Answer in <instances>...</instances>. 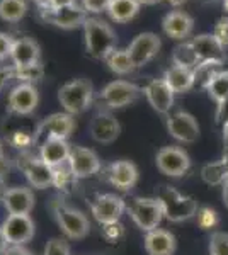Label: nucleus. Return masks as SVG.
Listing matches in <instances>:
<instances>
[{
	"instance_id": "obj_1",
	"label": "nucleus",
	"mask_w": 228,
	"mask_h": 255,
	"mask_svg": "<svg viewBox=\"0 0 228 255\" xmlns=\"http://www.w3.org/2000/svg\"><path fill=\"white\" fill-rule=\"evenodd\" d=\"M85 49L92 58L106 60L116 49V32L107 22L89 17L84 24Z\"/></svg>"
},
{
	"instance_id": "obj_2",
	"label": "nucleus",
	"mask_w": 228,
	"mask_h": 255,
	"mask_svg": "<svg viewBox=\"0 0 228 255\" xmlns=\"http://www.w3.org/2000/svg\"><path fill=\"white\" fill-rule=\"evenodd\" d=\"M157 199L162 204L164 218L171 223H182L191 220L198 213V201L191 196H182L177 189L171 186H160L157 191Z\"/></svg>"
},
{
	"instance_id": "obj_3",
	"label": "nucleus",
	"mask_w": 228,
	"mask_h": 255,
	"mask_svg": "<svg viewBox=\"0 0 228 255\" xmlns=\"http://www.w3.org/2000/svg\"><path fill=\"white\" fill-rule=\"evenodd\" d=\"M58 101L63 106L65 113L72 114V116L85 113L94 102L92 84L84 79L67 82L58 90Z\"/></svg>"
},
{
	"instance_id": "obj_4",
	"label": "nucleus",
	"mask_w": 228,
	"mask_h": 255,
	"mask_svg": "<svg viewBox=\"0 0 228 255\" xmlns=\"http://www.w3.org/2000/svg\"><path fill=\"white\" fill-rule=\"evenodd\" d=\"M51 211L55 215V220L61 232L72 240H82L89 235L90 223L80 209L70 206L67 203H61L60 199H55L51 203Z\"/></svg>"
},
{
	"instance_id": "obj_5",
	"label": "nucleus",
	"mask_w": 228,
	"mask_h": 255,
	"mask_svg": "<svg viewBox=\"0 0 228 255\" xmlns=\"http://www.w3.org/2000/svg\"><path fill=\"white\" fill-rule=\"evenodd\" d=\"M143 94V90L138 85L131 84L128 80H114L109 82L104 89L99 92L95 102L99 104L101 111L107 109H121L126 106L135 104Z\"/></svg>"
},
{
	"instance_id": "obj_6",
	"label": "nucleus",
	"mask_w": 228,
	"mask_h": 255,
	"mask_svg": "<svg viewBox=\"0 0 228 255\" xmlns=\"http://www.w3.org/2000/svg\"><path fill=\"white\" fill-rule=\"evenodd\" d=\"M126 211L145 233L159 228L160 221L164 220L162 204L157 197H131L126 201Z\"/></svg>"
},
{
	"instance_id": "obj_7",
	"label": "nucleus",
	"mask_w": 228,
	"mask_h": 255,
	"mask_svg": "<svg viewBox=\"0 0 228 255\" xmlns=\"http://www.w3.org/2000/svg\"><path fill=\"white\" fill-rule=\"evenodd\" d=\"M75 128V119L68 113H55L44 118L34 131V145H41L48 138L67 139Z\"/></svg>"
},
{
	"instance_id": "obj_8",
	"label": "nucleus",
	"mask_w": 228,
	"mask_h": 255,
	"mask_svg": "<svg viewBox=\"0 0 228 255\" xmlns=\"http://www.w3.org/2000/svg\"><path fill=\"white\" fill-rule=\"evenodd\" d=\"M17 165L26 175L27 182L34 189H44L53 186V167H49L41 157L29 155L26 151L17 157Z\"/></svg>"
},
{
	"instance_id": "obj_9",
	"label": "nucleus",
	"mask_w": 228,
	"mask_h": 255,
	"mask_svg": "<svg viewBox=\"0 0 228 255\" xmlns=\"http://www.w3.org/2000/svg\"><path fill=\"white\" fill-rule=\"evenodd\" d=\"M157 167L162 174L169 177H182L189 172L191 158L179 146H164L157 151Z\"/></svg>"
},
{
	"instance_id": "obj_10",
	"label": "nucleus",
	"mask_w": 228,
	"mask_h": 255,
	"mask_svg": "<svg viewBox=\"0 0 228 255\" xmlns=\"http://www.w3.org/2000/svg\"><path fill=\"white\" fill-rule=\"evenodd\" d=\"M87 12L84 7L80 5H70V7H63V9L53 10L46 7V9H39V17L48 24H53L56 27H61V29H75V27H84L87 17Z\"/></svg>"
},
{
	"instance_id": "obj_11",
	"label": "nucleus",
	"mask_w": 228,
	"mask_h": 255,
	"mask_svg": "<svg viewBox=\"0 0 228 255\" xmlns=\"http://www.w3.org/2000/svg\"><path fill=\"white\" fill-rule=\"evenodd\" d=\"M162 48V41L155 32H142L128 46V55L136 68H142L159 55Z\"/></svg>"
},
{
	"instance_id": "obj_12",
	"label": "nucleus",
	"mask_w": 228,
	"mask_h": 255,
	"mask_svg": "<svg viewBox=\"0 0 228 255\" xmlns=\"http://www.w3.org/2000/svg\"><path fill=\"white\" fill-rule=\"evenodd\" d=\"M124 209H126V201L116 194H99L90 203V213L99 225L119 221Z\"/></svg>"
},
{
	"instance_id": "obj_13",
	"label": "nucleus",
	"mask_w": 228,
	"mask_h": 255,
	"mask_svg": "<svg viewBox=\"0 0 228 255\" xmlns=\"http://www.w3.org/2000/svg\"><path fill=\"white\" fill-rule=\"evenodd\" d=\"M165 125H167L169 134L181 143H194L200 138V125L196 118L186 111H177L171 114Z\"/></svg>"
},
{
	"instance_id": "obj_14",
	"label": "nucleus",
	"mask_w": 228,
	"mask_h": 255,
	"mask_svg": "<svg viewBox=\"0 0 228 255\" xmlns=\"http://www.w3.org/2000/svg\"><path fill=\"white\" fill-rule=\"evenodd\" d=\"M2 232L9 245L22 247L34 237V221L29 215H9L2 223Z\"/></svg>"
},
{
	"instance_id": "obj_15",
	"label": "nucleus",
	"mask_w": 228,
	"mask_h": 255,
	"mask_svg": "<svg viewBox=\"0 0 228 255\" xmlns=\"http://www.w3.org/2000/svg\"><path fill=\"white\" fill-rule=\"evenodd\" d=\"M68 167L77 179L92 177L95 174H99L102 168L97 153L85 146H73L72 148L70 158H68Z\"/></svg>"
},
{
	"instance_id": "obj_16",
	"label": "nucleus",
	"mask_w": 228,
	"mask_h": 255,
	"mask_svg": "<svg viewBox=\"0 0 228 255\" xmlns=\"http://www.w3.org/2000/svg\"><path fill=\"white\" fill-rule=\"evenodd\" d=\"M39 102L38 89L31 84H19L10 90L9 99H7V106L9 111L17 116H29L34 113Z\"/></svg>"
},
{
	"instance_id": "obj_17",
	"label": "nucleus",
	"mask_w": 228,
	"mask_h": 255,
	"mask_svg": "<svg viewBox=\"0 0 228 255\" xmlns=\"http://www.w3.org/2000/svg\"><path fill=\"white\" fill-rule=\"evenodd\" d=\"M104 177L118 191H131L138 182V168L130 160H118L106 167Z\"/></svg>"
},
{
	"instance_id": "obj_18",
	"label": "nucleus",
	"mask_w": 228,
	"mask_h": 255,
	"mask_svg": "<svg viewBox=\"0 0 228 255\" xmlns=\"http://www.w3.org/2000/svg\"><path fill=\"white\" fill-rule=\"evenodd\" d=\"M90 136L94 141L107 145V143L116 141V138L121 133V125L109 111H99L97 114L92 118L89 126Z\"/></svg>"
},
{
	"instance_id": "obj_19",
	"label": "nucleus",
	"mask_w": 228,
	"mask_h": 255,
	"mask_svg": "<svg viewBox=\"0 0 228 255\" xmlns=\"http://www.w3.org/2000/svg\"><path fill=\"white\" fill-rule=\"evenodd\" d=\"M143 96L147 97L148 104L152 106L153 111H157L159 114H169L174 106V96L172 89L167 85V82L164 79H155L150 80L143 87Z\"/></svg>"
},
{
	"instance_id": "obj_20",
	"label": "nucleus",
	"mask_w": 228,
	"mask_h": 255,
	"mask_svg": "<svg viewBox=\"0 0 228 255\" xmlns=\"http://www.w3.org/2000/svg\"><path fill=\"white\" fill-rule=\"evenodd\" d=\"M162 29L171 39L186 41L193 34L194 19L186 10H171L162 20Z\"/></svg>"
},
{
	"instance_id": "obj_21",
	"label": "nucleus",
	"mask_w": 228,
	"mask_h": 255,
	"mask_svg": "<svg viewBox=\"0 0 228 255\" xmlns=\"http://www.w3.org/2000/svg\"><path fill=\"white\" fill-rule=\"evenodd\" d=\"M194 51L200 61H215V63H225L227 51L225 46L220 43L215 34H198L191 39Z\"/></svg>"
},
{
	"instance_id": "obj_22",
	"label": "nucleus",
	"mask_w": 228,
	"mask_h": 255,
	"mask_svg": "<svg viewBox=\"0 0 228 255\" xmlns=\"http://www.w3.org/2000/svg\"><path fill=\"white\" fill-rule=\"evenodd\" d=\"M2 203L9 215H29L34 208V194L29 187H10L2 194Z\"/></svg>"
},
{
	"instance_id": "obj_23",
	"label": "nucleus",
	"mask_w": 228,
	"mask_h": 255,
	"mask_svg": "<svg viewBox=\"0 0 228 255\" xmlns=\"http://www.w3.org/2000/svg\"><path fill=\"white\" fill-rule=\"evenodd\" d=\"M70 151H72V146L68 145L67 139L61 138H48L46 141H43L39 145L41 160H44L53 168L68 163Z\"/></svg>"
},
{
	"instance_id": "obj_24",
	"label": "nucleus",
	"mask_w": 228,
	"mask_h": 255,
	"mask_svg": "<svg viewBox=\"0 0 228 255\" xmlns=\"http://www.w3.org/2000/svg\"><path fill=\"white\" fill-rule=\"evenodd\" d=\"M145 250L148 255H174L176 237L164 228H155L145 235Z\"/></svg>"
},
{
	"instance_id": "obj_25",
	"label": "nucleus",
	"mask_w": 228,
	"mask_h": 255,
	"mask_svg": "<svg viewBox=\"0 0 228 255\" xmlns=\"http://www.w3.org/2000/svg\"><path fill=\"white\" fill-rule=\"evenodd\" d=\"M39 44L31 38L14 39L10 49V60L14 67H24V65L38 63L39 61Z\"/></svg>"
},
{
	"instance_id": "obj_26",
	"label": "nucleus",
	"mask_w": 228,
	"mask_h": 255,
	"mask_svg": "<svg viewBox=\"0 0 228 255\" xmlns=\"http://www.w3.org/2000/svg\"><path fill=\"white\" fill-rule=\"evenodd\" d=\"M167 85L172 89L174 94H186L193 87H196V79H194V70L177 67L172 65L171 68L165 70L164 77H162Z\"/></svg>"
},
{
	"instance_id": "obj_27",
	"label": "nucleus",
	"mask_w": 228,
	"mask_h": 255,
	"mask_svg": "<svg viewBox=\"0 0 228 255\" xmlns=\"http://www.w3.org/2000/svg\"><path fill=\"white\" fill-rule=\"evenodd\" d=\"M140 0H111L109 5H107V15L111 17V20L118 24L130 22L140 12Z\"/></svg>"
},
{
	"instance_id": "obj_28",
	"label": "nucleus",
	"mask_w": 228,
	"mask_h": 255,
	"mask_svg": "<svg viewBox=\"0 0 228 255\" xmlns=\"http://www.w3.org/2000/svg\"><path fill=\"white\" fill-rule=\"evenodd\" d=\"M172 65L191 68V70H194L198 65H200V58H198V55H196V51H194L191 41H184V43L177 44V46L174 48Z\"/></svg>"
},
{
	"instance_id": "obj_29",
	"label": "nucleus",
	"mask_w": 228,
	"mask_h": 255,
	"mask_svg": "<svg viewBox=\"0 0 228 255\" xmlns=\"http://www.w3.org/2000/svg\"><path fill=\"white\" fill-rule=\"evenodd\" d=\"M104 61L111 72L116 73V75H128V73H131L136 68L130 58V55H128V49H114Z\"/></svg>"
},
{
	"instance_id": "obj_30",
	"label": "nucleus",
	"mask_w": 228,
	"mask_h": 255,
	"mask_svg": "<svg viewBox=\"0 0 228 255\" xmlns=\"http://www.w3.org/2000/svg\"><path fill=\"white\" fill-rule=\"evenodd\" d=\"M26 12V0H0V19L5 22H19Z\"/></svg>"
},
{
	"instance_id": "obj_31",
	"label": "nucleus",
	"mask_w": 228,
	"mask_h": 255,
	"mask_svg": "<svg viewBox=\"0 0 228 255\" xmlns=\"http://www.w3.org/2000/svg\"><path fill=\"white\" fill-rule=\"evenodd\" d=\"M201 179L203 182H206L208 186H223L228 179V172L223 162H211L203 165L201 168Z\"/></svg>"
},
{
	"instance_id": "obj_32",
	"label": "nucleus",
	"mask_w": 228,
	"mask_h": 255,
	"mask_svg": "<svg viewBox=\"0 0 228 255\" xmlns=\"http://www.w3.org/2000/svg\"><path fill=\"white\" fill-rule=\"evenodd\" d=\"M205 90L217 104L220 101H223L225 97H228V70L218 72L217 75L210 80V84L206 85Z\"/></svg>"
},
{
	"instance_id": "obj_33",
	"label": "nucleus",
	"mask_w": 228,
	"mask_h": 255,
	"mask_svg": "<svg viewBox=\"0 0 228 255\" xmlns=\"http://www.w3.org/2000/svg\"><path fill=\"white\" fill-rule=\"evenodd\" d=\"M44 75V68L39 63H31V65H24V67H14V79L19 80V84H36L43 79Z\"/></svg>"
},
{
	"instance_id": "obj_34",
	"label": "nucleus",
	"mask_w": 228,
	"mask_h": 255,
	"mask_svg": "<svg viewBox=\"0 0 228 255\" xmlns=\"http://www.w3.org/2000/svg\"><path fill=\"white\" fill-rule=\"evenodd\" d=\"M222 65L223 63H215V61H200V65L194 68V79H196L198 87L205 89L210 84V80L223 70Z\"/></svg>"
},
{
	"instance_id": "obj_35",
	"label": "nucleus",
	"mask_w": 228,
	"mask_h": 255,
	"mask_svg": "<svg viewBox=\"0 0 228 255\" xmlns=\"http://www.w3.org/2000/svg\"><path fill=\"white\" fill-rule=\"evenodd\" d=\"M75 180H77V177L70 170L68 163L53 168V186H55L58 191L68 192L73 184H75Z\"/></svg>"
},
{
	"instance_id": "obj_36",
	"label": "nucleus",
	"mask_w": 228,
	"mask_h": 255,
	"mask_svg": "<svg viewBox=\"0 0 228 255\" xmlns=\"http://www.w3.org/2000/svg\"><path fill=\"white\" fill-rule=\"evenodd\" d=\"M196 221L198 226L205 232H217L218 225H220V215L217 213V209L210 208V206H203L198 209L196 213Z\"/></svg>"
},
{
	"instance_id": "obj_37",
	"label": "nucleus",
	"mask_w": 228,
	"mask_h": 255,
	"mask_svg": "<svg viewBox=\"0 0 228 255\" xmlns=\"http://www.w3.org/2000/svg\"><path fill=\"white\" fill-rule=\"evenodd\" d=\"M210 255H228V233L225 232L211 233Z\"/></svg>"
},
{
	"instance_id": "obj_38",
	"label": "nucleus",
	"mask_w": 228,
	"mask_h": 255,
	"mask_svg": "<svg viewBox=\"0 0 228 255\" xmlns=\"http://www.w3.org/2000/svg\"><path fill=\"white\" fill-rule=\"evenodd\" d=\"M7 141L10 143L14 148H17L20 151H26L27 148L34 146V134L27 133V131H14Z\"/></svg>"
},
{
	"instance_id": "obj_39",
	"label": "nucleus",
	"mask_w": 228,
	"mask_h": 255,
	"mask_svg": "<svg viewBox=\"0 0 228 255\" xmlns=\"http://www.w3.org/2000/svg\"><path fill=\"white\" fill-rule=\"evenodd\" d=\"M101 233L104 237L106 242L109 244H118L119 240L124 237V226L121 221H116V223H107V225H101Z\"/></svg>"
},
{
	"instance_id": "obj_40",
	"label": "nucleus",
	"mask_w": 228,
	"mask_h": 255,
	"mask_svg": "<svg viewBox=\"0 0 228 255\" xmlns=\"http://www.w3.org/2000/svg\"><path fill=\"white\" fill-rule=\"evenodd\" d=\"M44 255H70L68 244L61 238H51L44 247Z\"/></svg>"
},
{
	"instance_id": "obj_41",
	"label": "nucleus",
	"mask_w": 228,
	"mask_h": 255,
	"mask_svg": "<svg viewBox=\"0 0 228 255\" xmlns=\"http://www.w3.org/2000/svg\"><path fill=\"white\" fill-rule=\"evenodd\" d=\"M213 34L220 39V43H222L223 46L228 48V15H223V17L218 20L217 26H215Z\"/></svg>"
},
{
	"instance_id": "obj_42",
	"label": "nucleus",
	"mask_w": 228,
	"mask_h": 255,
	"mask_svg": "<svg viewBox=\"0 0 228 255\" xmlns=\"http://www.w3.org/2000/svg\"><path fill=\"white\" fill-rule=\"evenodd\" d=\"M111 0H82V7L87 12H92V14H99L102 10H107Z\"/></svg>"
},
{
	"instance_id": "obj_43",
	"label": "nucleus",
	"mask_w": 228,
	"mask_h": 255,
	"mask_svg": "<svg viewBox=\"0 0 228 255\" xmlns=\"http://www.w3.org/2000/svg\"><path fill=\"white\" fill-rule=\"evenodd\" d=\"M12 44H14V38L10 34H5V32H0V61L5 60L7 56L10 58Z\"/></svg>"
},
{
	"instance_id": "obj_44",
	"label": "nucleus",
	"mask_w": 228,
	"mask_h": 255,
	"mask_svg": "<svg viewBox=\"0 0 228 255\" xmlns=\"http://www.w3.org/2000/svg\"><path fill=\"white\" fill-rule=\"evenodd\" d=\"M215 121L217 125H225L228 123V97H225L223 101H220L217 104V113H215Z\"/></svg>"
},
{
	"instance_id": "obj_45",
	"label": "nucleus",
	"mask_w": 228,
	"mask_h": 255,
	"mask_svg": "<svg viewBox=\"0 0 228 255\" xmlns=\"http://www.w3.org/2000/svg\"><path fill=\"white\" fill-rule=\"evenodd\" d=\"M12 79H14V67H0V92H3Z\"/></svg>"
},
{
	"instance_id": "obj_46",
	"label": "nucleus",
	"mask_w": 228,
	"mask_h": 255,
	"mask_svg": "<svg viewBox=\"0 0 228 255\" xmlns=\"http://www.w3.org/2000/svg\"><path fill=\"white\" fill-rule=\"evenodd\" d=\"M77 0H51L49 3V9L58 10V9H63V7H70V5H75Z\"/></svg>"
},
{
	"instance_id": "obj_47",
	"label": "nucleus",
	"mask_w": 228,
	"mask_h": 255,
	"mask_svg": "<svg viewBox=\"0 0 228 255\" xmlns=\"http://www.w3.org/2000/svg\"><path fill=\"white\" fill-rule=\"evenodd\" d=\"M2 255H32V254L29 252V250L24 249V247H20V245H10Z\"/></svg>"
},
{
	"instance_id": "obj_48",
	"label": "nucleus",
	"mask_w": 228,
	"mask_h": 255,
	"mask_svg": "<svg viewBox=\"0 0 228 255\" xmlns=\"http://www.w3.org/2000/svg\"><path fill=\"white\" fill-rule=\"evenodd\" d=\"M7 172H9V162H7L2 155V157H0V177L7 175Z\"/></svg>"
},
{
	"instance_id": "obj_49",
	"label": "nucleus",
	"mask_w": 228,
	"mask_h": 255,
	"mask_svg": "<svg viewBox=\"0 0 228 255\" xmlns=\"http://www.w3.org/2000/svg\"><path fill=\"white\" fill-rule=\"evenodd\" d=\"M7 249H9V244H7L5 235H3V232H2V226H0V255L5 252Z\"/></svg>"
},
{
	"instance_id": "obj_50",
	"label": "nucleus",
	"mask_w": 228,
	"mask_h": 255,
	"mask_svg": "<svg viewBox=\"0 0 228 255\" xmlns=\"http://www.w3.org/2000/svg\"><path fill=\"white\" fill-rule=\"evenodd\" d=\"M31 2H34L39 9H46V7H49V3H51V0H31Z\"/></svg>"
},
{
	"instance_id": "obj_51",
	"label": "nucleus",
	"mask_w": 228,
	"mask_h": 255,
	"mask_svg": "<svg viewBox=\"0 0 228 255\" xmlns=\"http://www.w3.org/2000/svg\"><path fill=\"white\" fill-rule=\"evenodd\" d=\"M222 131H223V143H225L228 148V123H225V125L222 126Z\"/></svg>"
},
{
	"instance_id": "obj_52",
	"label": "nucleus",
	"mask_w": 228,
	"mask_h": 255,
	"mask_svg": "<svg viewBox=\"0 0 228 255\" xmlns=\"http://www.w3.org/2000/svg\"><path fill=\"white\" fill-rule=\"evenodd\" d=\"M222 187H223V201H225V206L228 208V179Z\"/></svg>"
},
{
	"instance_id": "obj_53",
	"label": "nucleus",
	"mask_w": 228,
	"mask_h": 255,
	"mask_svg": "<svg viewBox=\"0 0 228 255\" xmlns=\"http://www.w3.org/2000/svg\"><path fill=\"white\" fill-rule=\"evenodd\" d=\"M165 2H169L171 5H176V7H179V5H182V3H186L188 0H165Z\"/></svg>"
},
{
	"instance_id": "obj_54",
	"label": "nucleus",
	"mask_w": 228,
	"mask_h": 255,
	"mask_svg": "<svg viewBox=\"0 0 228 255\" xmlns=\"http://www.w3.org/2000/svg\"><path fill=\"white\" fill-rule=\"evenodd\" d=\"M222 162H223V165H225L227 172H228V148H225V153H223V157H222Z\"/></svg>"
},
{
	"instance_id": "obj_55",
	"label": "nucleus",
	"mask_w": 228,
	"mask_h": 255,
	"mask_svg": "<svg viewBox=\"0 0 228 255\" xmlns=\"http://www.w3.org/2000/svg\"><path fill=\"white\" fill-rule=\"evenodd\" d=\"M159 2H162V0H140V3H143V5H155Z\"/></svg>"
},
{
	"instance_id": "obj_56",
	"label": "nucleus",
	"mask_w": 228,
	"mask_h": 255,
	"mask_svg": "<svg viewBox=\"0 0 228 255\" xmlns=\"http://www.w3.org/2000/svg\"><path fill=\"white\" fill-rule=\"evenodd\" d=\"M223 9H225L227 15H228V0H223Z\"/></svg>"
},
{
	"instance_id": "obj_57",
	"label": "nucleus",
	"mask_w": 228,
	"mask_h": 255,
	"mask_svg": "<svg viewBox=\"0 0 228 255\" xmlns=\"http://www.w3.org/2000/svg\"><path fill=\"white\" fill-rule=\"evenodd\" d=\"M3 155V151H2V145H0V157H2Z\"/></svg>"
}]
</instances>
